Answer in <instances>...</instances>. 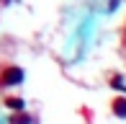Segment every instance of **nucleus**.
I'll list each match as a JSON object with an SVG mask.
<instances>
[{
    "instance_id": "1",
    "label": "nucleus",
    "mask_w": 126,
    "mask_h": 124,
    "mask_svg": "<svg viewBox=\"0 0 126 124\" xmlns=\"http://www.w3.org/2000/svg\"><path fill=\"white\" fill-rule=\"evenodd\" d=\"M21 78H23V72L18 67H5L0 75V85H16V83H21Z\"/></svg>"
},
{
    "instance_id": "3",
    "label": "nucleus",
    "mask_w": 126,
    "mask_h": 124,
    "mask_svg": "<svg viewBox=\"0 0 126 124\" xmlns=\"http://www.w3.org/2000/svg\"><path fill=\"white\" fill-rule=\"evenodd\" d=\"M5 106H10V109L21 111V109H23V101H21V98H13V96H10V98H5Z\"/></svg>"
},
{
    "instance_id": "4",
    "label": "nucleus",
    "mask_w": 126,
    "mask_h": 124,
    "mask_svg": "<svg viewBox=\"0 0 126 124\" xmlns=\"http://www.w3.org/2000/svg\"><path fill=\"white\" fill-rule=\"evenodd\" d=\"M28 122H31V119H28L26 114H21V111H18V114H13V116H10V124H28Z\"/></svg>"
},
{
    "instance_id": "2",
    "label": "nucleus",
    "mask_w": 126,
    "mask_h": 124,
    "mask_svg": "<svg viewBox=\"0 0 126 124\" xmlns=\"http://www.w3.org/2000/svg\"><path fill=\"white\" fill-rule=\"evenodd\" d=\"M113 114H118V116H126V98H121V96H118V98H113Z\"/></svg>"
}]
</instances>
